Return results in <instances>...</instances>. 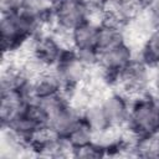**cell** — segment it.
<instances>
[{
	"label": "cell",
	"mask_w": 159,
	"mask_h": 159,
	"mask_svg": "<svg viewBox=\"0 0 159 159\" xmlns=\"http://www.w3.org/2000/svg\"><path fill=\"white\" fill-rule=\"evenodd\" d=\"M125 128L133 138L155 137L159 134V96L138 94L130 102L129 118Z\"/></svg>",
	"instance_id": "1"
},
{
	"label": "cell",
	"mask_w": 159,
	"mask_h": 159,
	"mask_svg": "<svg viewBox=\"0 0 159 159\" xmlns=\"http://www.w3.org/2000/svg\"><path fill=\"white\" fill-rule=\"evenodd\" d=\"M41 26L39 21L21 11L15 14H1L0 36L4 55L19 50L26 41L32 40L40 34Z\"/></svg>",
	"instance_id": "2"
},
{
	"label": "cell",
	"mask_w": 159,
	"mask_h": 159,
	"mask_svg": "<svg viewBox=\"0 0 159 159\" xmlns=\"http://www.w3.org/2000/svg\"><path fill=\"white\" fill-rule=\"evenodd\" d=\"M53 70L63 83V93L76 92L88 76L89 67L81 60L72 47H66Z\"/></svg>",
	"instance_id": "3"
},
{
	"label": "cell",
	"mask_w": 159,
	"mask_h": 159,
	"mask_svg": "<svg viewBox=\"0 0 159 159\" xmlns=\"http://www.w3.org/2000/svg\"><path fill=\"white\" fill-rule=\"evenodd\" d=\"M134 60V52L127 42H122L104 52H101L98 67L102 71L103 80L108 83H119L120 75Z\"/></svg>",
	"instance_id": "4"
},
{
	"label": "cell",
	"mask_w": 159,
	"mask_h": 159,
	"mask_svg": "<svg viewBox=\"0 0 159 159\" xmlns=\"http://www.w3.org/2000/svg\"><path fill=\"white\" fill-rule=\"evenodd\" d=\"M88 20H91V10L81 0H63L53 9L52 24L62 34H71Z\"/></svg>",
	"instance_id": "5"
},
{
	"label": "cell",
	"mask_w": 159,
	"mask_h": 159,
	"mask_svg": "<svg viewBox=\"0 0 159 159\" xmlns=\"http://www.w3.org/2000/svg\"><path fill=\"white\" fill-rule=\"evenodd\" d=\"M62 41L53 34H37L31 42V57L34 63L41 68L55 67L63 50Z\"/></svg>",
	"instance_id": "6"
},
{
	"label": "cell",
	"mask_w": 159,
	"mask_h": 159,
	"mask_svg": "<svg viewBox=\"0 0 159 159\" xmlns=\"http://www.w3.org/2000/svg\"><path fill=\"white\" fill-rule=\"evenodd\" d=\"M119 83L123 86L128 94H142L147 92L148 86L152 83L150 67L142 60H134L127 70L120 75Z\"/></svg>",
	"instance_id": "7"
},
{
	"label": "cell",
	"mask_w": 159,
	"mask_h": 159,
	"mask_svg": "<svg viewBox=\"0 0 159 159\" xmlns=\"http://www.w3.org/2000/svg\"><path fill=\"white\" fill-rule=\"evenodd\" d=\"M130 102L128 96L122 92H112L101 101L103 111L113 128L125 127L129 118Z\"/></svg>",
	"instance_id": "8"
},
{
	"label": "cell",
	"mask_w": 159,
	"mask_h": 159,
	"mask_svg": "<svg viewBox=\"0 0 159 159\" xmlns=\"http://www.w3.org/2000/svg\"><path fill=\"white\" fill-rule=\"evenodd\" d=\"M81 111L82 109L70 103L47 119L46 128L56 137L66 138L67 134L81 122L82 119Z\"/></svg>",
	"instance_id": "9"
},
{
	"label": "cell",
	"mask_w": 159,
	"mask_h": 159,
	"mask_svg": "<svg viewBox=\"0 0 159 159\" xmlns=\"http://www.w3.org/2000/svg\"><path fill=\"white\" fill-rule=\"evenodd\" d=\"M122 42H125L123 25L104 15L103 20L98 22L97 51L99 53L104 52Z\"/></svg>",
	"instance_id": "10"
},
{
	"label": "cell",
	"mask_w": 159,
	"mask_h": 159,
	"mask_svg": "<svg viewBox=\"0 0 159 159\" xmlns=\"http://www.w3.org/2000/svg\"><path fill=\"white\" fill-rule=\"evenodd\" d=\"M98 22L88 20L70 34V45L76 52L97 50Z\"/></svg>",
	"instance_id": "11"
},
{
	"label": "cell",
	"mask_w": 159,
	"mask_h": 159,
	"mask_svg": "<svg viewBox=\"0 0 159 159\" xmlns=\"http://www.w3.org/2000/svg\"><path fill=\"white\" fill-rule=\"evenodd\" d=\"M81 113H82V120L93 130L94 137L103 134L113 128L103 111L101 102H92L86 104L82 108Z\"/></svg>",
	"instance_id": "12"
},
{
	"label": "cell",
	"mask_w": 159,
	"mask_h": 159,
	"mask_svg": "<svg viewBox=\"0 0 159 159\" xmlns=\"http://www.w3.org/2000/svg\"><path fill=\"white\" fill-rule=\"evenodd\" d=\"M26 102L22 98L21 93L17 89L1 91V102H0V119L1 127H5L14 117L22 112L26 107Z\"/></svg>",
	"instance_id": "13"
},
{
	"label": "cell",
	"mask_w": 159,
	"mask_h": 159,
	"mask_svg": "<svg viewBox=\"0 0 159 159\" xmlns=\"http://www.w3.org/2000/svg\"><path fill=\"white\" fill-rule=\"evenodd\" d=\"M34 87L37 98L63 92V83L55 70H42L34 78Z\"/></svg>",
	"instance_id": "14"
},
{
	"label": "cell",
	"mask_w": 159,
	"mask_h": 159,
	"mask_svg": "<svg viewBox=\"0 0 159 159\" xmlns=\"http://www.w3.org/2000/svg\"><path fill=\"white\" fill-rule=\"evenodd\" d=\"M53 9L48 0H24L21 12L43 25L53 21Z\"/></svg>",
	"instance_id": "15"
},
{
	"label": "cell",
	"mask_w": 159,
	"mask_h": 159,
	"mask_svg": "<svg viewBox=\"0 0 159 159\" xmlns=\"http://www.w3.org/2000/svg\"><path fill=\"white\" fill-rule=\"evenodd\" d=\"M139 60H142L150 68L159 63V26L148 34V37L140 50Z\"/></svg>",
	"instance_id": "16"
},
{
	"label": "cell",
	"mask_w": 159,
	"mask_h": 159,
	"mask_svg": "<svg viewBox=\"0 0 159 159\" xmlns=\"http://www.w3.org/2000/svg\"><path fill=\"white\" fill-rule=\"evenodd\" d=\"M70 147L72 148V152L76 149H81L91 143L94 142V133L93 130L81 119V122L67 134L65 138Z\"/></svg>",
	"instance_id": "17"
},
{
	"label": "cell",
	"mask_w": 159,
	"mask_h": 159,
	"mask_svg": "<svg viewBox=\"0 0 159 159\" xmlns=\"http://www.w3.org/2000/svg\"><path fill=\"white\" fill-rule=\"evenodd\" d=\"M24 0H0L1 14H15L21 11Z\"/></svg>",
	"instance_id": "18"
},
{
	"label": "cell",
	"mask_w": 159,
	"mask_h": 159,
	"mask_svg": "<svg viewBox=\"0 0 159 159\" xmlns=\"http://www.w3.org/2000/svg\"><path fill=\"white\" fill-rule=\"evenodd\" d=\"M89 10H91V14L93 11H104L106 10V6L108 4V0H81Z\"/></svg>",
	"instance_id": "19"
},
{
	"label": "cell",
	"mask_w": 159,
	"mask_h": 159,
	"mask_svg": "<svg viewBox=\"0 0 159 159\" xmlns=\"http://www.w3.org/2000/svg\"><path fill=\"white\" fill-rule=\"evenodd\" d=\"M153 68H154V72L152 75V84H153L157 94L159 96V63Z\"/></svg>",
	"instance_id": "20"
},
{
	"label": "cell",
	"mask_w": 159,
	"mask_h": 159,
	"mask_svg": "<svg viewBox=\"0 0 159 159\" xmlns=\"http://www.w3.org/2000/svg\"><path fill=\"white\" fill-rule=\"evenodd\" d=\"M138 1V4H139V6L142 7V9H150L157 1H159V0H137Z\"/></svg>",
	"instance_id": "21"
},
{
	"label": "cell",
	"mask_w": 159,
	"mask_h": 159,
	"mask_svg": "<svg viewBox=\"0 0 159 159\" xmlns=\"http://www.w3.org/2000/svg\"><path fill=\"white\" fill-rule=\"evenodd\" d=\"M149 10H150V11H152V14L155 16V19L159 21V1H157V2H155V4H154Z\"/></svg>",
	"instance_id": "22"
},
{
	"label": "cell",
	"mask_w": 159,
	"mask_h": 159,
	"mask_svg": "<svg viewBox=\"0 0 159 159\" xmlns=\"http://www.w3.org/2000/svg\"><path fill=\"white\" fill-rule=\"evenodd\" d=\"M48 1H50V2H51L53 6H56L57 4H60V2H61V1H63V0H48Z\"/></svg>",
	"instance_id": "23"
},
{
	"label": "cell",
	"mask_w": 159,
	"mask_h": 159,
	"mask_svg": "<svg viewBox=\"0 0 159 159\" xmlns=\"http://www.w3.org/2000/svg\"><path fill=\"white\" fill-rule=\"evenodd\" d=\"M157 137H158V148H159V134H158Z\"/></svg>",
	"instance_id": "24"
}]
</instances>
